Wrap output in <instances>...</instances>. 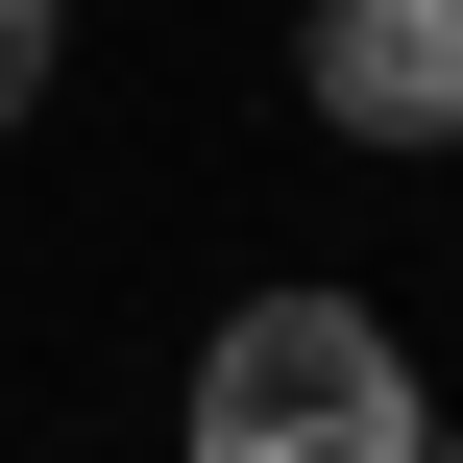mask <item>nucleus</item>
I'll use <instances>...</instances> for the list:
<instances>
[{"instance_id": "20e7f679", "label": "nucleus", "mask_w": 463, "mask_h": 463, "mask_svg": "<svg viewBox=\"0 0 463 463\" xmlns=\"http://www.w3.org/2000/svg\"><path fill=\"white\" fill-rule=\"evenodd\" d=\"M415 463H463V439H415Z\"/></svg>"}, {"instance_id": "f03ea898", "label": "nucleus", "mask_w": 463, "mask_h": 463, "mask_svg": "<svg viewBox=\"0 0 463 463\" xmlns=\"http://www.w3.org/2000/svg\"><path fill=\"white\" fill-rule=\"evenodd\" d=\"M293 98L342 146H463V0H317L293 24Z\"/></svg>"}, {"instance_id": "f257e3e1", "label": "nucleus", "mask_w": 463, "mask_h": 463, "mask_svg": "<svg viewBox=\"0 0 463 463\" xmlns=\"http://www.w3.org/2000/svg\"><path fill=\"white\" fill-rule=\"evenodd\" d=\"M415 342L366 317V293H244L220 342H195V463H415Z\"/></svg>"}, {"instance_id": "7ed1b4c3", "label": "nucleus", "mask_w": 463, "mask_h": 463, "mask_svg": "<svg viewBox=\"0 0 463 463\" xmlns=\"http://www.w3.org/2000/svg\"><path fill=\"white\" fill-rule=\"evenodd\" d=\"M49 49H73V0H0V122L49 98Z\"/></svg>"}]
</instances>
